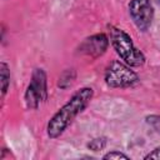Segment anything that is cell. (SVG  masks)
I'll list each match as a JSON object with an SVG mask.
<instances>
[{"label":"cell","mask_w":160,"mask_h":160,"mask_svg":"<svg viewBox=\"0 0 160 160\" xmlns=\"http://www.w3.org/2000/svg\"><path fill=\"white\" fill-rule=\"evenodd\" d=\"M92 96V90L89 88L78 91L69 102H66L50 120L48 125V134L50 138L59 136L71 122V120L88 105Z\"/></svg>","instance_id":"cell-1"},{"label":"cell","mask_w":160,"mask_h":160,"mask_svg":"<svg viewBox=\"0 0 160 160\" xmlns=\"http://www.w3.org/2000/svg\"><path fill=\"white\" fill-rule=\"evenodd\" d=\"M111 41L118 54L126 61V64L131 66H140L144 64L145 58L142 52L134 46L130 36L126 32H124L120 29H112Z\"/></svg>","instance_id":"cell-2"},{"label":"cell","mask_w":160,"mask_h":160,"mask_svg":"<svg viewBox=\"0 0 160 160\" xmlns=\"http://www.w3.org/2000/svg\"><path fill=\"white\" fill-rule=\"evenodd\" d=\"M105 80L109 86L112 88H126L131 86L138 81V75L119 61H114L106 70Z\"/></svg>","instance_id":"cell-3"},{"label":"cell","mask_w":160,"mask_h":160,"mask_svg":"<svg viewBox=\"0 0 160 160\" xmlns=\"http://www.w3.org/2000/svg\"><path fill=\"white\" fill-rule=\"evenodd\" d=\"M129 10L135 25L140 30H146L150 26L154 14L150 0H131Z\"/></svg>","instance_id":"cell-4"},{"label":"cell","mask_w":160,"mask_h":160,"mask_svg":"<svg viewBox=\"0 0 160 160\" xmlns=\"http://www.w3.org/2000/svg\"><path fill=\"white\" fill-rule=\"evenodd\" d=\"M45 75L41 70L35 71L34 76H32V81L28 89L26 92V101L29 104V106L31 108H36L39 101L42 100L45 98Z\"/></svg>","instance_id":"cell-5"},{"label":"cell","mask_w":160,"mask_h":160,"mask_svg":"<svg viewBox=\"0 0 160 160\" xmlns=\"http://www.w3.org/2000/svg\"><path fill=\"white\" fill-rule=\"evenodd\" d=\"M106 46H108L106 36L104 34H99V35H94L91 38L85 39V41L80 46V50L84 54L98 56L106 50Z\"/></svg>","instance_id":"cell-6"},{"label":"cell","mask_w":160,"mask_h":160,"mask_svg":"<svg viewBox=\"0 0 160 160\" xmlns=\"http://www.w3.org/2000/svg\"><path fill=\"white\" fill-rule=\"evenodd\" d=\"M9 72H8V66L5 64H1V80H2V94L6 92L8 89V82H9Z\"/></svg>","instance_id":"cell-7"},{"label":"cell","mask_w":160,"mask_h":160,"mask_svg":"<svg viewBox=\"0 0 160 160\" xmlns=\"http://www.w3.org/2000/svg\"><path fill=\"white\" fill-rule=\"evenodd\" d=\"M148 122L160 132V116H159V115L149 116V118H148Z\"/></svg>","instance_id":"cell-8"},{"label":"cell","mask_w":160,"mask_h":160,"mask_svg":"<svg viewBox=\"0 0 160 160\" xmlns=\"http://www.w3.org/2000/svg\"><path fill=\"white\" fill-rule=\"evenodd\" d=\"M104 159H129L126 155L121 154V152H116V151H112V152H109L104 156Z\"/></svg>","instance_id":"cell-9"},{"label":"cell","mask_w":160,"mask_h":160,"mask_svg":"<svg viewBox=\"0 0 160 160\" xmlns=\"http://www.w3.org/2000/svg\"><path fill=\"white\" fill-rule=\"evenodd\" d=\"M100 139H95V140H92V142H90L89 144V148H91L92 150H99V149H101L104 145H105V142L101 140V142L99 141Z\"/></svg>","instance_id":"cell-10"},{"label":"cell","mask_w":160,"mask_h":160,"mask_svg":"<svg viewBox=\"0 0 160 160\" xmlns=\"http://www.w3.org/2000/svg\"><path fill=\"white\" fill-rule=\"evenodd\" d=\"M145 159H160V148L155 149L152 152H150L149 155H146Z\"/></svg>","instance_id":"cell-11"}]
</instances>
